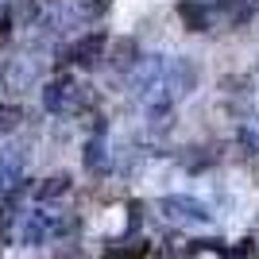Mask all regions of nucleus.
<instances>
[{
	"label": "nucleus",
	"mask_w": 259,
	"mask_h": 259,
	"mask_svg": "<svg viewBox=\"0 0 259 259\" xmlns=\"http://www.w3.org/2000/svg\"><path fill=\"white\" fill-rule=\"evenodd\" d=\"M89 105H93V93L74 74H58L43 85V108L54 116H81Z\"/></svg>",
	"instance_id": "obj_1"
},
{
	"label": "nucleus",
	"mask_w": 259,
	"mask_h": 259,
	"mask_svg": "<svg viewBox=\"0 0 259 259\" xmlns=\"http://www.w3.org/2000/svg\"><path fill=\"white\" fill-rule=\"evenodd\" d=\"M194 85H197V66H194V58H186V54L166 58V66H162V85H159L162 105L174 108L178 101H186L190 93H194Z\"/></svg>",
	"instance_id": "obj_2"
},
{
	"label": "nucleus",
	"mask_w": 259,
	"mask_h": 259,
	"mask_svg": "<svg viewBox=\"0 0 259 259\" xmlns=\"http://www.w3.org/2000/svg\"><path fill=\"white\" fill-rule=\"evenodd\" d=\"M66 228H70V221H66L62 213H54V209H35V213H27V221L20 225V240L23 244H31V248H39V244H47V240L62 236Z\"/></svg>",
	"instance_id": "obj_3"
},
{
	"label": "nucleus",
	"mask_w": 259,
	"mask_h": 259,
	"mask_svg": "<svg viewBox=\"0 0 259 259\" xmlns=\"http://www.w3.org/2000/svg\"><path fill=\"white\" fill-rule=\"evenodd\" d=\"M221 97H225V105H228L232 116H240L244 124L251 120V112H255V89H251V77L225 74V77H221Z\"/></svg>",
	"instance_id": "obj_4"
},
{
	"label": "nucleus",
	"mask_w": 259,
	"mask_h": 259,
	"mask_svg": "<svg viewBox=\"0 0 259 259\" xmlns=\"http://www.w3.org/2000/svg\"><path fill=\"white\" fill-rule=\"evenodd\" d=\"M105 54H108V35L105 31H89V35H81V39H74V43L66 47L58 62H70V66L89 70V66H97Z\"/></svg>",
	"instance_id": "obj_5"
},
{
	"label": "nucleus",
	"mask_w": 259,
	"mask_h": 259,
	"mask_svg": "<svg viewBox=\"0 0 259 259\" xmlns=\"http://www.w3.org/2000/svg\"><path fill=\"white\" fill-rule=\"evenodd\" d=\"M159 209L170 217L174 225H205L209 217H213V213H209V205H201L197 197H186V194H170V197H162Z\"/></svg>",
	"instance_id": "obj_6"
},
{
	"label": "nucleus",
	"mask_w": 259,
	"mask_h": 259,
	"mask_svg": "<svg viewBox=\"0 0 259 259\" xmlns=\"http://www.w3.org/2000/svg\"><path fill=\"white\" fill-rule=\"evenodd\" d=\"M108 66L116 70V74H132L136 70V62L143 58V51H140V43L132 39V35H120V39H108Z\"/></svg>",
	"instance_id": "obj_7"
},
{
	"label": "nucleus",
	"mask_w": 259,
	"mask_h": 259,
	"mask_svg": "<svg viewBox=\"0 0 259 259\" xmlns=\"http://www.w3.org/2000/svg\"><path fill=\"white\" fill-rule=\"evenodd\" d=\"M178 16L190 31H209L213 27V4H205V0H178Z\"/></svg>",
	"instance_id": "obj_8"
},
{
	"label": "nucleus",
	"mask_w": 259,
	"mask_h": 259,
	"mask_svg": "<svg viewBox=\"0 0 259 259\" xmlns=\"http://www.w3.org/2000/svg\"><path fill=\"white\" fill-rule=\"evenodd\" d=\"M213 20H221L225 27H244L255 16H251L248 0H213Z\"/></svg>",
	"instance_id": "obj_9"
},
{
	"label": "nucleus",
	"mask_w": 259,
	"mask_h": 259,
	"mask_svg": "<svg viewBox=\"0 0 259 259\" xmlns=\"http://www.w3.org/2000/svg\"><path fill=\"white\" fill-rule=\"evenodd\" d=\"M70 190H74L70 174H51V178H43V182L35 186V201H39V205H51L58 197H66Z\"/></svg>",
	"instance_id": "obj_10"
},
{
	"label": "nucleus",
	"mask_w": 259,
	"mask_h": 259,
	"mask_svg": "<svg viewBox=\"0 0 259 259\" xmlns=\"http://www.w3.org/2000/svg\"><path fill=\"white\" fill-rule=\"evenodd\" d=\"M108 8H112V0H74L70 16H74V20H81V23H93V20H101Z\"/></svg>",
	"instance_id": "obj_11"
},
{
	"label": "nucleus",
	"mask_w": 259,
	"mask_h": 259,
	"mask_svg": "<svg viewBox=\"0 0 259 259\" xmlns=\"http://www.w3.org/2000/svg\"><path fill=\"white\" fill-rule=\"evenodd\" d=\"M23 124V108L20 105H8V101H0V140L12 136V132Z\"/></svg>",
	"instance_id": "obj_12"
},
{
	"label": "nucleus",
	"mask_w": 259,
	"mask_h": 259,
	"mask_svg": "<svg viewBox=\"0 0 259 259\" xmlns=\"http://www.w3.org/2000/svg\"><path fill=\"white\" fill-rule=\"evenodd\" d=\"M85 166L89 170H108V155H105V140L101 136H93L85 143Z\"/></svg>",
	"instance_id": "obj_13"
},
{
	"label": "nucleus",
	"mask_w": 259,
	"mask_h": 259,
	"mask_svg": "<svg viewBox=\"0 0 259 259\" xmlns=\"http://www.w3.org/2000/svg\"><path fill=\"white\" fill-rule=\"evenodd\" d=\"M20 182V162L8 159V155H0V194H12Z\"/></svg>",
	"instance_id": "obj_14"
},
{
	"label": "nucleus",
	"mask_w": 259,
	"mask_h": 259,
	"mask_svg": "<svg viewBox=\"0 0 259 259\" xmlns=\"http://www.w3.org/2000/svg\"><path fill=\"white\" fill-rule=\"evenodd\" d=\"M39 12H35V4L31 0H12V12H8V20H16V23H31Z\"/></svg>",
	"instance_id": "obj_15"
},
{
	"label": "nucleus",
	"mask_w": 259,
	"mask_h": 259,
	"mask_svg": "<svg viewBox=\"0 0 259 259\" xmlns=\"http://www.w3.org/2000/svg\"><path fill=\"white\" fill-rule=\"evenodd\" d=\"M143 255H147V248H143V244H132V248H112L105 259H143Z\"/></svg>",
	"instance_id": "obj_16"
},
{
	"label": "nucleus",
	"mask_w": 259,
	"mask_h": 259,
	"mask_svg": "<svg viewBox=\"0 0 259 259\" xmlns=\"http://www.w3.org/2000/svg\"><path fill=\"white\" fill-rule=\"evenodd\" d=\"M8 27H12V20H8V12L0 16V47H4V39H8Z\"/></svg>",
	"instance_id": "obj_17"
},
{
	"label": "nucleus",
	"mask_w": 259,
	"mask_h": 259,
	"mask_svg": "<svg viewBox=\"0 0 259 259\" xmlns=\"http://www.w3.org/2000/svg\"><path fill=\"white\" fill-rule=\"evenodd\" d=\"M248 8H251V16H259V0H248Z\"/></svg>",
	"instance_id": "obj_18"
},
{
	"label": "nucleus",
	"mask_w": 259,
	"mask_h": 259,
	"mask_svg": "<svg viewBox=\"0 0 259 259\" xmlns=\"http://www.w3.org/2000/svg\"><path fill=\"white\" fill-rule=\"evenodd\" d=\"M51 4H58V0H51Z\"/></svg>",
	"instance_id": "obj_19"
}]
</instances>
